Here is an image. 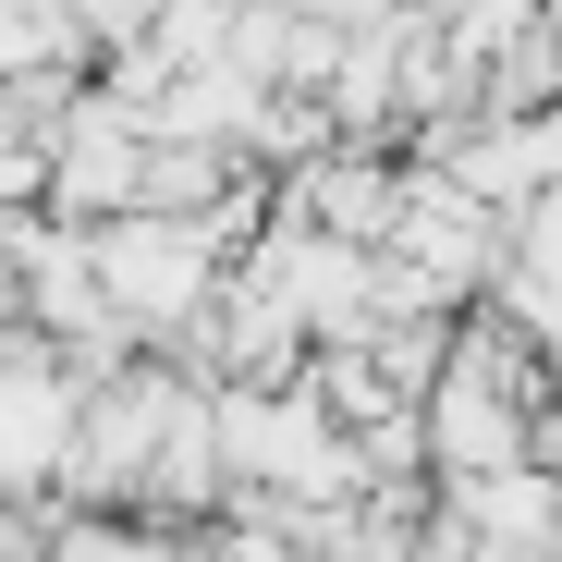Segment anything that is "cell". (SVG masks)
Wrapping results in <instances>:
<instances>
[{"label":"cell","instance_id":"obj_2","mask_svg":"<svg viewBox=\"0 0 562 562\" xmlns=\"http://www.w3.org/2000/svg\"><path fill=\"white\" fill-rule=\"evenodd\" d=\"M99 281H111V306H123V318L171 330L183 306L209 294V233H196V221H123V233L99 245Z\"/></svg>","mask_w":562,"mask_h":562},{"label":"cell","instance_id":"obj_1","mask_svg":"<svg viewBox=\"0 0 562 562\" xmlns=\"http://www.w3.org/2000/svg\"><path fill=\"white\" fill-rule=\"evenodd\" d=\"M221 452L245 464L257 490H281V502H342L355 490V440H330L318 404H233L221 416Z\"/></svg>","mask_w":562,"mask_h":562}]
</instances>
